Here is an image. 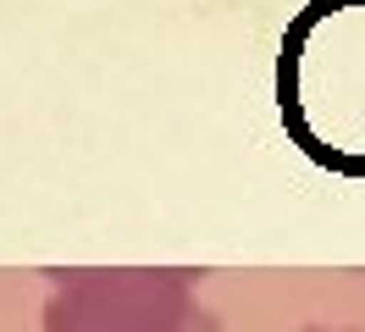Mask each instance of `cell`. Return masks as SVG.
Instances as JSON below:
<instances>
[{
	"label": "cell",
	"instance_id": "6da1fadb",
	"mask_svg": "<svg viewBox=\"0 0 365 332\" xmlns=\"http://www.w3.org/2000/svg\"><path fill=\"white\" fill-rule=\"evenodd\" d=\"M200 271L160 266H100L50 271L39 332H222L216 310L194 293Z\"/></svg>",
	"mask_w": 365,
	"mask_h": 332
},
{
	"label": "cell",
	"instance_id": "7a4b0ae2",
	"mask_svg": "<svg viewBox=\"0 0 365 332\" xmlns=\"http://www.w3.org/2000/svg\"><path fill=\"white\" fill-rule=\"evenodd\" d=\"M304 332H332V327H304Z\"/></svg>",
	"mask_w": 365,
	"mask_h": 332
}]
</instances>
